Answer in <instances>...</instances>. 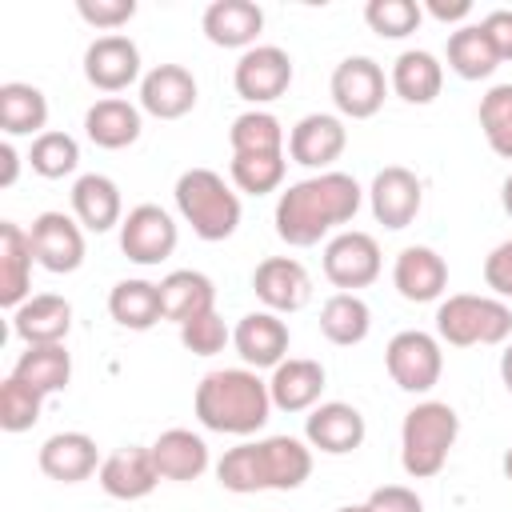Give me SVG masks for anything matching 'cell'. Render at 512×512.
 Segmentation results:
<instances>
[{
    "label": "cell",
    "instance_id": "cell-36",
    "mask_svg": "<svg viewBox=\"0 0 512 512\" xmlns=\"http://www.w3.org/2000/svg\"><path fill=\"white\" fill-rule=\"evenodd\" d=\"M368 328H372V312H368V304L356 292H336V296L324 300V308H320V332L332 344H340V348L360 344L368 336Z\"/></svg>",
    "mask_w": 512,
    "mask_h": 512
},
{
    "label": "cell",
    "instance_id": "cell-39",
    "mask_svg": "<svg viewBox=\"0 0 512 512\" xmlns=\"http://www.w3.org/2000/svg\"><path fill=\"white\" fill-rule=\"evenodd\" d=\"M480 128L488 148L512 160V84H496L480 96Z\"/></svg>",
    "mask_w": 512,
    "mask_h": 512
},
{
    "label": "cell",
    "instance_id": "cell-22",
    "mask_svg": "<svg viewBox=\"0 0 512 512\" xmlns=\"http://www.w3.org/2000/svg\"><path fill=\"white\" fill-rule=\"evenodd\" d=\"M392 284L404 300L412 304H428L436 300L444 288H448V264L440 252L424 248V244H412L396 256V268H392Z\"/></svg>",
    "mask_w": 512,
    "mask_h": 512
},
{
    "label": "cell",
    "instance_id": "cell-3",
    "mask_svg": "<svg viewBox=\"0 0 512 512\" xmlns=\"http://www.w3.org/2000/svg\"><path fill=\"white\" fill-rule=\"evenodd\" d=\"M456 432H460V416H456L452 404H444V400L416 404L400 424V464H404V472L416 476V480L436 476L448 464Z\"/></svg>",
    "mask_w": 512,
    "mask_h": 512
},
{
    "label": "cell",
    "instance_id": "cell-53",
    "mask_svg": "<svg viewBox=\"0 0 512 512\" xmlns=\"http://www.w3.org/2000/svg\"><path fill=\"white\" fill-rule=\"evenodd\" d=\"M500 464H504V476H508V480H512V448H508V452H504V460H500Z\"/></svg>",
    "mask_w": 512,
    "mask_h": 512
},
{
    "label": "cell",
    "instance_id": "cell-8",
    "mask_svg": "<svg viewBox=\"0 0 512 512\" xmlns=\"http://www.w3.org/2000/svg\"><path fill=\"white\" fill-rule=\"evenodd\" d=\"M232 84H236V96H244L248 104L280 100L292 84V56L276 44H256L236 60Z\"/></svg>",
    "mask_w": 512,
    "mask_h": 512
},
{
    "label": "cell",
    "instance_id": "cell-15",
    "mask_svg": "<svg viewBox=\"0 0 512 512\" xmlns=\"http://www.w3.org/2000/svg\"><path fill=\"white\" fill-rule=\"evenodd\" d=\"M344 144H348V128L340 116H328V112H308L288 132V156L296 164L320 168V172H328V164L340 160Z\"/></svg>",
    "mask_w": 512,
    "mask_h": 512
},
{
    "label": "cell",
    "instance_id": "cell-27",
    "mask_svg": "<svg viewBox=\"0 0 512 512\" xmlns=\"http://www.w3.org/2000/svg\"><path fill=\"white\" fill-rule=\"evenodd\" d=\"M84 132L96 148H128L140 140V108L120 96H104L84 112Z\"/></svg>",
    "mask_w": 512,
    "mask_h": 512
},
{
    "label": "cell",
    "instance_id": "cell-35",
    "mask_svg": "<svg viewBox=\"0 0 512 512\" xmlns=\"http://www.w3.org/2000/svg\"><path fill=\"white\" fill-rule=\"evenodd\" d=\"M496 64H500V56L480 24H464L448 36V68L460 80H484L496 72Z\"/></svg>",
    "mask_w": 512,
    "mask_h": 512
},
{
    "label": "cell",
    "instance_id": "cell-45",
    "mask_svg": "<svg viewBox=\"0 0 512 512\" xmlns=\"http://www.w3.org/2000/svg\"><path fill=\"white\" fill-rule=\"evenodd\" d=\"M484 284L500 296V300H512V236L504 244H496L488 256H484Z\"/></svg>",
    "mask_w": 512,
    "mask_h": 512
},
{
    "label": "cell",
    "instance_id": "cell-14",
    "mask_svg": "<svg viewBox=\"0 0 512 512\" xmlns=\"http://www.w3.org/2000/svg\"><path fill=\"white\" fill-rule=\"evenodd\" d=\"M84 76L100 92H124L140 76V48L120 32L96 36L84 48Z\"/></svg>",
    "mask_w": 512,
    "mask_h": 512
},
{
    "label": "cell",
    "instance_id": "cell-50",
    "mask_svg": "<svg viewBox=\"0 0 512 512\" xmlns=\"http://www.w3.org/2000/svg\"><path fill=\"white\" fill-rule=\"evenodd\" d=\"M500 380H504V388L512 392V344L500 352Z\"/></svg>",
    "mask_w": 512,
    "mask_h": 512
},
{
    "label": "cell",
    "instance_id": "cell-17",
    "mask_svg": "<svg viewBox=\"0 0 512 512\" xmlns=\"http://www.w3.org/2000/svg\"><path fill=\"white\" fill-rule=\"evenodd\" d=\"M40 472L48 480H60V484H80L88 480L92 472H100V452H96V440L88 432H56L40 444V456H36Z\"/></svg>",
    "mask_w": 512,
    "mask_h": 512
},
{
    "label": "cell",
    "instance_id": "cell-38",
    "mask_svg": "<svg viewBox=\"0 0 512 512\" xmlns=\"http://www.w3.org/2000/svg\"><path fill=\"white\" fill-rule=\"evenodd\" d=\"M284 152H260V156H232L228 172H232V184L248 196H264V192H276L284 184Z\"/></svg>",
    "mask_w": 512,
    "mask_h": 512
},
{
    "label": "cell",
    "instance_id": "cell-23",
    "mask_svg": "<svg viewBox=\"0 0 512 512\" xmlns=\"http://www.w3.org/2000/svg\"><path fill=\"white\" fill-rule=\"evenodd\" d=\"M96 476H100V488L108 496H116V500H140L160 480V472L152 464V448H136V444L116 448L112 456H104Z\"/></svg>",
    "mask_w": 512,
    "mask_h": 512
},
{
    "label": "cell",
    "instance_id": "cell-28",
    "mask_svg": "<svg viewBox=\"0 0 512 512\" xmlns=\"http://www.w3.org/2000/svg\"><path fill=\"white\" fill-rule=\"evenodd\" d=\"M160 308H164V320L188 324L192 316L216 308V284L196 268H176L160 280Z\"/></svg>",
    "mask_w": 512,
    "mask_h": 512
},
{
    "label": "cell",
    "instance_id": "cell-2",
    "mask_svg": "<svg viewBox=\"0 0 512 512\" xmlns=\"http://www.w3.org/2000/svg\"><path fill=\"white\" fill-rule=\"evenodd\" d=\"M192 408L204 428L248 436L268 424L272 396H268V384L252 368H216L196 384Z\"/></svg>",
    "mask_w": 512,
    "mask_h": 512
},
{
    "label": "cell",
    "instance_id": "cell-46",
    "mask_svg": "<svg viewBox=\"0 0 512 512\" xmlns=\"http://www.w3.org/2000/svg\"><path fill=\"white\" fill-rule=\"evenodd\" d=\"M368 508L372 512H424L420 496L404 484H380L372 496H368Z\"/></svg>",
    "mask_w": 512,
    "mask_h": 512
},
{
    "label": "cell",
    "instance_id": "cell-34",
    "mask_svg": "<svg viewBox=\"0 0 512 512\" xmlns=\"http://www.w3.org/2000/svg\"><path fill=\"white\" fill-rule=\"evenodd\" d=\"M108 312L120 328H132V332H148L156 320H164V308H160V284H148V280H120L112 284L108 292Z\"/></svg>",
    "mask_w": 512,
    "mask_h": 512
},
{
    "label": "cell",
    "instance_id": "cell-16",
    "mask_svg": "<svg viewBox=\"0 0 512 512\" xmlns=\"http://www.w3.org/2000/svg\"><path fill=\"white\" fill-rule=\"evenodd\" d=\"M140 108L156 120H180L196 108V76L184 64H156L140 80Z\"/></svg>",
    "mask_w": 512,
    "mask_h": 512
},
{
    "label": "cell",
    "instance_id": "cell-47",
    "mask_svg": "<svg viewBox=\"0 0 512 512\" xmlns=\"http://www.w3.org/2000/svg\"><path fill=\"white\" fill-rule=\"evenodd\" d=\"M480 28H484V36L492 40L496 56H500V60H512V8L488 12V16L480 20Z\"/></svg>",
    "mask_w": 512,
    "mask_h": 512
},
{
    "label": "cell",
    "instance_id": "cell-30",
    "mask_svg": "<svg viewBox=\"0 0 512 512\" xmlns=\"http://www.w3.org/2000/svg\"><path fill=\"white\" fill-rule=\"evenodd\" d=\"M392 92L408 104H432L444 88V64L424 52V48H408L392 60Z\"/></svg>",
    "mask_w": 512,
    "mask_h": 512
},
{
    "label": "cell",
    "instance_id": "cell-26",
    "mask_svg": "<svg viewBox=\"0 0 512 512\" xmlns=\"http://www.w3.org/2000/svg\"><path fill=\"white\" fill-rule=\"evenodd\" d=\"M324 392V364L320 360H284L272 368V380H268V396L280 412H304L320 400Z\"/></svg>",
    "mask_w": 512,
    "mask_h": 512
},
{
    "label": "cell",
    "instance_id": "cell-20",
    "mask_svg": "<svg viewBox=\"0 0 512 512\" xmlns=\"http://www.w3.org/2000/svg\"><path fill=\"white\" fill-rule=\"evenodd\" d=\"M256 468L264 488L292 492L312 476V452L296 436H268L256 440Z\"/></svg>",
    "mask_w": 512,
    "mask_h": 512
},
{
    "label": "cell",
    "instance_id": "cell-37",
    "mask_svg": "<svg viewBox=\"0 0 512 512\" xmlns=\"http://www.w3.org/2000/svg\"><path fill=\"white\" fill-rule=\"evenodd\" d=\"M232 156H260V152H284V128L272 112H240L228 128Z\"/></svg>",
    "mask_w": 512,
    "mask_h": 512
},
{
    "label": "cell",
    "instance_id": "cell-29",
    "mask_svg": "<svg viewBox=\"0 0 512 512\" xmlns=\"http://www.w3.org/2000/svg\"><path fill=\"white\" fill-rule=\"evenodd\" d=\"M152 464L160 480H196L208 468V444L188 428H168L152 444Z\"/></svg>",
    "mask_w": 512,
    "mask_h": 512
},
{
    "label": "cell",
    "instance_id": "cell-18",
    "mask_svg": "<svg viewBox=\"0 0 512 512\" xmlns=\"http://www.w3.org/2000/svg\"><path fill=\"white\" fill-rule=\"evenodd\" d=\"M364 416L360 408L344 404V400H328L320 408H312V416L304 420V436L312 448L328 452V456H344V452H356L364 444Z\"/></svg>",
    "mask_w": 512,
    "mask_h": 512
},
{
    "label": "cell",
    "instance_id": "cell-6",
    "mask_svg": "<svg viewBox=\"0 0 512 512\" xmlns=\"http://www.w3.org/2000/svg\"><path fill=\"white\" fill-rule=\"evenodd\" d=\"M384 364H388V376L396 380V388L404 392H432L440 372H444V352H440V340L420 332V328H404L388 340L384 348Z\"/></svg>",
    "mask_w": 512,
    "mask_h": 512
},
{
    "label": "cell",
    "instance_id": "cell-48",
    "mask_svg": "<svg viewBox=\"0 0 512 512\" xmlns=\"http://www.w3.org/2000/svg\"><path fill=\"white\" fill-rule=\"evenodd\" d=\"M428 12H432L436 20H464V16L472 12V4H468V0H452V4H444V0H428Z\"/></svg>",
    "mask_w": 512,
    "mask_h": 512
},
{
    "label": "cell",
    "instance_id": "cell-4",
    "mask_svg": "<svg viewBox=\"0 0 512 512\" xmlns=\"http://www.w3.org/2000/svg\"><path fill=\"white\" fill-rule=\"evenodd\" d=\"M176 208L192 232L208 244L228 240L240 228V196L212 168H188L176 180Z\"/></svg>",
    "mask_w": 512,
    "mask_h": 512
},
{
    "label": "cell",
    "instance_id": "cell-11",
    "mask_svg": "<svg viewBox=\"0 0 512 512\" xmlns=\"http://www.w3.org/2000/svg\"><path fill=\"white\" fill-rule=\"evenodd\" d=\"M368 200H372V216L384 228L400 232V228H408L416 220V212L424 204V188H420L416 172H408L404 164H388V168H380L372 176Z\"/></svg>",
    "mask_w": 512,
    "mask_h": 512
},
{
    "label": "cell",
    "instance_id": "cell-31",
    "mask_svg": "<svg viewBox=\"0 0 512 512\" xmlns=\"http://www.w3.org/2000/svg\"><path fill=\"white\" fill-rule=\"evenodd\" d=\"M72 212H76V220H80L88 232H108V228L124 224V220H120L124 204H120L116 180H108V176H100V172L80 176V180L72 184Z\"/></svg>",
    "mask_w": 512,
    "mask_h": 512
},
{
    "label": "cell",
    "instance_id": "cell-49",
    "mask_svg": "<svg viewBox=\"0 0 512 512\" xmlns=\"http://www.w3.org/2000/svg\"><path fill=\"white\" fill-rule=\"evenodd\" d=\"M0 164H4L0 168V188H12L16 184V172H20V156H16V148L8 140L0 144Z\"/></svg>",
    "mask_w": 512,
    "mask_h": 512
},
{
    "label": "cell",
    "instance_id": "cell-40",
    "mask_svg": "<svg viewBox=\"0 0 512 512\" xmlns=\"http://www.w3.org/2000/svg\"><path fill=\"white\" fill-rule=\"evenodd\" d=\"M28 164H32L36 176L60 180V176L76 172V164H80V144H76L68 132H40V136L32 140Z\"/></svg>",
    "mask_w": 512,
    "mask_h": 512
},
{
    "label": "cell",
    "instance_id": "cell-9",
    "mask_svg": "<svg viewBox=\"0 0 512 512\" xmlns=\"http://www.w3.org/2000/svg\"><path fill=\"white\" fill-rule=\"evenodd\" d=\"M120 248L132 264H160L176 252V224L160 204H136L120 224Z\"/></svg>",
    "mask_w": 512,
    "mask_h": 512
},
{
    "label": "cell",
    "instance_id": "cell-33",
    "mask_svg": "<svg viewBox=\"0 0 512 512\" xmlns=\"http://www.w3.org/2000/svg\"><path fill=\"white\" fill-rule=\"evenodd\" d=\"M48 124V100L24 80L0 84V128L8 136H40Z\"/></svg>",
    "mask_w": 512,
    "mask_h": 512
},
{
    "label": "cell",
    "instance_id": "cell-7",
    "mask_svg": "<svg viewBox=\"0 0 512 512\" xmlns=\"http://www.w3.org/2000/svg\"><path fill=\"white\" fill-rule=\"evenodd\" d=\"M384 92H388V80L372 56H348L332 68V104L352 120L376 116L384 104Z\"/></svg>",
    "mask_w": 512,
    "mask_h": 512
},
{
    "label": "cell",
    "instance_id": "cell-43",
    "mask_svg": "<svg viewBox=\"0 0 512 512\" xmlns=\"http://www.w3.org/2000/svg\"><path fill=\"white\" fill-rule=\"evenodd\" d=\"M228 340H232V332H228V324L220 320V312H216V308H212V312L192 316L188 324H180V344H184L192 356H216Z\"/></svg>",
    "mask_w": 512,
    "mask_h": 512
},
{
    "label": "cell",
    "instance_id": "cell-13",
    "mask_svg": "<svg viewBox=\"0 0 512 512\" xmlns=\"http://www.w3.org/2000/svg\"><path fill=\"white\" fill-rule=\"evenodd\" d=\"M252 292L268 304V312H300L312 300V276L292 256H268L252 272Z\"/></svg>",
    "mask_w": 512,
    "mask_h": 512
},
{
    "label": "cell",
    "instance_id": "cell-44",
    "mask_svg": "<svg viewBox=\"0 0 512 512\" xmlns=\"http://www.w3.org/2000/svg\"><path fill=\"white\" fill-rule=\"evenodd\" d=\"M76 12H80L84 24L104 28L112 36V28H120V24H128L136 16V0H80Z\"/></svg>",
    "mask_w": 512,
    "mask_h": 512
},
{
    "label": "cell",
    "instance_id": "cell-5",
    "mask_svg": "<svg viewBox=\"0 0 512 512\" xmlns=\"http://www.w3.org/2000/svg\"><path fill=\"white\" fill-rule=\"evenodd\" d=\"M436 332L452 348L472 344H504L512 336V308L500 296L456 292L436 308Z\"/></svg>",
    "mask_w": 512,
    "mask_h": 512
},
{
    "label": "cell",
    "instance_id": "cell-32",
    "mask_svg": "<svg viewBox=\"0 0 512 512\" xmlns=\"http://www.w3.org/2000/svg\"><path fill=\"white\" fill-rule=\"evenodd\" d=\"M12 376L24 380L28 388H36L40 396L64 392L72 380V356L64 352V344H28V352L16 356Z\"/></svg>",
    "mask_w": 512,
    "mask_h": 512
},
{
    "label": "cell",
    "instance_id": "cell-24",
    "mask_svg": "<svg viewBox=\"0 0 512 512\" xmlns=\"http://www.w3.org/2000/svg\"><path fill=\"white\" fill-rule=\"evenodd\" d=\"M32 240L16 220H0V304L20 308L28 300V280H32Z\"/></svg>",
    "mask_w": 512,
    "mask_h": 512
},
{
    "label": "cell",
    "instance_id": "cell-12",
    "mask_svg": "<svg viewBox=\"0 0 512 512\" xmlns=\"http://www.w3.org/2000/svg\"><path fill=\"white\" fill-rule=\"evenodd\" d=\"M32 256L48 272H76L84 264V232L64 212H40L28 228Z\"/></svg>",
    "mask_w": 512,
    "mask_h": 512
},
{
    "label": "cell",
    "instance_id": "cell-25",
    "mask_svg": "<svg viewBox=\"0 0 512 512\" xmlns=\"http://www.w3.org/2000/svg\"><path fill=\"white\" fill-rule=\"evenodd\" d=\"M72 328V304L64 296H28L16 312H12V332L24 344H60Z\"/></svg>",
    "mask_w": 512,
    "mask_h": 512
},
{
    "label": "cell",
    "instance_id": "cell-42",
    "mask_svg": "<svg viewBox=\"0 0 512 512\" xmlns=\"http://www.w3.org/2000/svg\"><path fill=\"white\" fill-rule=\"evenodd\" d=\"M40 404H44V396L8 372V380L0 384V428L4 432H28L40 420Z\"/></svg>",
    "mask_w": 512,
    "mask_h": 512
},
{
    "label": "cell",
    "instance_id": "cell-52",
    "mask_svg": "<svg viewBox=\"0 0 512 512\" xmlns=\"http://www.w3.org/2000/svg\"><path fill=\"white\" fill-rule=\"evenodd\" d=\"M336 512H372V508H368V500H364V504H344V508H336Z\"/></svg>",
    "mask_w": 512,
    "mask_h": 512
},
{
    "label": "cell",
    "instance_id": "cell-21",
    "mask_svg": "<svg viewBox=\"0 0 512 512\" xmlns=\"http://www.w3.org/2000/svg\"><path fill=\"white\" fill-rule=\"evenodd\" d=\"M204 36L216 48H256V36L264 28V12L252 0H212L204 8Z\"/></svg>",
    "mask_w": 512,
    "mask_h": 512
},
{
    "label": "cell",
    "instance_id": "cell-10",
    "mask_svg": "<svg viewBox=\"0 0 512 512\" xmlns=\"http://www.w3.org/2000/svg\"><path fill=\"white\" fill-rule=\"evenodd\" d=\"M324 276L352 292V288H368L380 276V244L368 232H340L328 240L324 248Z\"/></svg>",
    "mask_w": 512,
    "mask_h": 512
},
{
    "label": "cell",
    "instance_id": "cell-41",
    "mask_svg": "<svg viewBox=\"0 0 512 512\" xmlns=\"http://www.w3.org/2000/svg\"><path fill=\"white\" fill-rule=\"evenodd\" d=\"M420 4L416 0H368L364 4V20L376 36L384 40H404L408 32L420 28Z\"/></svg>",
    "mask_w": 512,
    "mask_h": 512
},
{
    "label": "cell",
    "instance_id": "cell-1",
    "mask_svg": "<svg viewBox=\"0 0 512 512\" xmlns=\"http://www.w3.org/2000/svg\"><path fill=\"white\" fill-rule=\"evenodd\" d=\"M360 184L348 172H316L288 184L276 200V236L292 248H312L336 224H348L360 212Z\"/></svg>",
    "mask_w": 512,
    "mask_h": 512
},
{
    "label": "cell",
    "instance_id": "cell-51",
    "mask_svg": "<svg viewBox=\"0 0 512 512\" xmlns=\"http://www.w3.org/2000/svg\"><path fill=\"white\" fill-rule=\"evenodd\" d=\"M500 204H504V212L512 216V176L504 180V188H500Z\"/></svg>",
    "mask_w": 512,
    "mask_h": 512
},
{
    "label": "cell",
    "instance_id": "cell-19",
    "mask_svg": "<svg viewBox=\"0 0 512 512\" xmlns=\"http://www.w3.org/2000/svg\"><path fill=\"white\" fill-rule=\"evenodd\" d=\"M288 324L276 316V312H248L240 316L236 332H232V344L240 352V360L248 368H276L284 364L288 356Z\"/></svg>",
    "mask_w": 512,
    "mask_h": 512
}]
</instances>
